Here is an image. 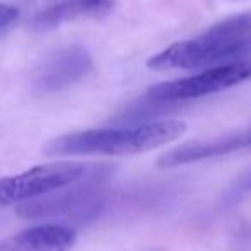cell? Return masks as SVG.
<instances>
[{
    "instance_id": "cell-1",
    "label": "cell",
    "mask_w": 251,
    "mask_h": 251,
    "mask_svg": "<svg viewBox=\"0 0 251 251\" xmlns=\"http://www.w3.org/2000/svg\"><path fill=\"white\" fill-rule=\"evenodd\" d=\"M184 133L186 122L177 119L88 129L50 140L43 153L49 157H126L169 145Z\"/></svg>"
},
{
    "instance_id": "cell-2",
    "label": "cell",
    "mask_w": 251,
    "mask_h": 251,
    "mask_svg": "<svg viewBox=\"0 0 251 251\" xmlns=\"http://www.w3.org/2000/svg\"><path fill=\"white\" fill-rule=\"evenodd\" d=\"M251 57V31L227 19L203 35L174 43L148 60L153 71L217 67Z\"/></svg>"
},
{
    "instance_id": "cell-3",
    "label": "cell",
    "mask_w": 251,
    "mask_h": 251,
    "mask_svg": "<svg viewBox=\"0 0 251 251\" xmlns=\"http://www.w3.org/2000/svg\"><path fill=\"white\" fill-rule=\"evenodd\" d=\"M115 172L114 165L90 162H55L33 167L0 181L2 206L21 205L83 182H100Z\"/></svg>"
},
{
    "instance_id": "cell-4",
    "label": "cell",
    "mask_w": 251,
    "mask_h": 251,
    "mask_svg": "<svg viewBox=\"0 0 251 251\" xmlns=\"http://www.w3.org/2000/svg\"><path fill=\"white\" fill-rule=\"evenodd\" d=\"M110 200V193L98 182H83L21 203L16 213L26 220H45V224L69 227L83 226L97 220L108 208Z\"/></svg>"
},
{
    "instance_id": "cell-5",
    "label": "cell",
    "mask_w": 251,
    "mask_h": 251,
    "mask_svg": "<svg viewBox=\"0 0 251 251\" xmlns=\"http://www.w3.org/2000/svg\"><path fill=\"white\" fill-rule=\"evenodd\" d=\"M251 79V57L237 62L224 64L200 74L182 79L167 81L148 90V97L155 101H184L219 93Z\"/></svg>"
},
{
    "instance_id": "cell-6",
    "label": "cell",
    "mask_w": 251,
    "mask_h": 251,
    "mask_svg": "<svg viewBox=\"0 0 251 251\" xmlns=\"http://www.w3.org/2000/svg\"><path fill=\"white\" fill-rule=\"evenodd\" d=\"M93 71V59L86 49L71 45L50 53L31 74V90L40 95L59 93L83 81Z\"/></svg>"
},
{
    "instance_id": "cell-7",
    "label": "cell",
    "mask_w": 251,
    "mask_h": 251,
    "mask_svg": "<svg viewBox=\"0 0 251 251\" xmlns=\"http://www.w3.org/2000/svg\"><path fill=\"white\" fill-rule=\"evenodd\" d=\"M246 148H251V126L232 134H224V136L213 138V140L191 141V143L181 145L174 150L164 151L157 158V165L160 169H171L177 167V165L191 164V162L224 157V155L246 150Z\"/></svg>"
},
{
    "instance_id": "cell-8",
    "label": "cell",
    "mask_w": 251,
    "mask_h": 251,
    "mask_svg": "<svg viewBox=\"0 0 251 251\" xmlns=\"http://www.w3.org/2000/svg\"><path fill=\"white\" fill-rule=\"evenodd\" d=\"M74 227L62 224H40L5 237L0 251H71L76 244Z\"/></svg>"
},
{
    "instance_id": "cell-9",
    "label": "cell",
    "mask_w": 251,
    "mask_h": 251,
    "mask_svg": "<svg viewBox=\"0 0 251 251\" xmlns=\"http://www.w3.org/2000/svg\"><path fill=\"white\" fill-rule=\"evenodd\" d=\"M110 7L112 0H59L33 18V28L45 31L77 18H95L105 14Z\"/></svg>"
},
{
    "instance_id": "cell-10",
    "label": "cell",
    "mask_w": 251,
    "mask_h": 251,
    "mask_svg": "<svg viewBox=\"0 0 251 251\" xmlns=\"http://www.w3.org/2000/svg\"><path fill=\"white\" fill-rule=\"evenodd\" d=\"M250 193H251V171L248 172V174H244L243 177H239L232 186H230L229 191H227L226 196H224V201H226L227 205H232V203H236L237 200L244 198V196L250 195Z\"/></svg>"
},
{
    "instance_id": "cell-11",
    "label": "cell",
    "mask_w": 251,
    "mask_h": 251,
    "mask_svg": "<svg viewBox=\"0 0 251 251\" xmlns=\"http://www.w3.org/2000/svg\"><path fill=\"white\" fill-rule=\"evenodd\" d=\"M19 18V11L14 5L2 4L0 5V35L5 36L11 26H14L16 19Z\"/></svg>"
}]
</instances>
